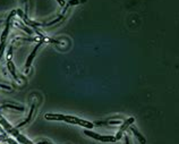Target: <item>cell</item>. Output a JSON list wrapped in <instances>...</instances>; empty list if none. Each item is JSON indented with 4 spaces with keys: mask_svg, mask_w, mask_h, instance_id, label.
<instances>
[{
    "mask_svg": "<svg viewBox=\"0 0 179 144\" xmlns=\"http://www.w3.org/2000/svg\"><path fill=\"white\" fill-rule=\"evenodd\" d=\"M45 119L48 120H62V122H69V124H76V125H81L83 127L86 128H93L94 124L93 122L83 120L81 118H77L74 116H66V115H59V114H47L45 115Z\"/></svg>",
    "mask_w": 179,
    "mask_h": 144,
    "instance_id": "obj_1",
    "label": "cell"
},
{
    "mask_svg": "<svg viewBox=\"0 0 179 144\" xmlns=\"http://www.w3.org/2000/svg\"><path fill=\"white\" fill-rule=\"evenodd\" d=\"M0 125H1V126L5 128V130H6V132H8L9 134H11L13 136H15L16 138H17V140L21 142V143H23V144H33L30 140H27L25 136H23L22 134H19V133H18V130H17V128L13 127V126H11V125H10V124H9V122L5 119V118L2 117V116H0Z\"/></svg>",
    "mask_w": 179,
    "mask_h": 144,
    "instance_id": "obj_2",
    "label": "cell"
},
{
    "mask_svg": "<svg viewBox=\"0 0 179 144\" xmlns=\"http://www.w3.org/2000/svg\"><path fill=\"white\" fill-rule=\"evenodd\" d=\"M84 134L85 135H87V136L92 137V138H95V140H99V141H101V142H115L116 141V137L115 136H105V135H99L97 133H94V132H91V130H85L84 132Z\"/></svg>",
    "mask_w": 179,
    "mask_h": 144,
    "instance_id": "obj_3",
    "label": "cell"
},
{
    "mask_svg": "<svg viewBox=\"0 0 179 144\" xmlns=\"http://www.w3.org/2000/svg\"><path fill=\"white\" fill-rule=\"evenodd\" d=\"M135 122V118H133V117H130V118L126 119V122L121 125L119 132L117 133V135H116V140H120V138H121V136H122V133H124V132H125V130H126L127 128L130 126V125H133V122Z\"/></svg>",
    "mask_w": 179,
    "mask_h": 144,
    "instance_id": "obj_4",
    "label": "cell"
},
{
    "mask_svg": "<svg viewBox=\"0 0 179 144\" xmlns=\"http://www.w3.org/2000/svg\"><path fill=\"white\" fill-rule=\"evenodd\" d=\"M40 45H41V43H39L35 45V48L33 49V51H32V53L30 55V57L27 58V60H26V65H25V67H26V71L30 68V66L32 65V61H33V59H34V57H35V55H37V49L40 48Z\"/></svg>",
    "mask_w": 179,
    "mask_h": 144,
    "instance_id": "obj_5",
    "label": "cell"
},
{
    "mask_svg": "<svg viewBox=\"0 0 179 144\" xmlns=\"http://www.w3.org/2000/svg\"><path fill=\"white\" fill-rule=\"evenodd\" d=\"M129 128H130V130L133 132V134H134L135 136H136V137H137V138H138V141H140L141 143H142V144H145V142H146V141H145V138H144V136H143L142 134H141V133H140L138 130H136V128H135V126H133V125H130V127H129Z\"/></svg>",
    "mask_w": 179,
    "mask_h": 144,
    "instance_id": "obj_6",
    "label": "cell"
},
{
    "mask_svg": "<svg viewBox=\"0 0 179 144\" xmlns=\"http://www.w3.org/2000/svg\"><path fill=\"white\" fill-rule=\"evenodd\" d=\"M34 109H35V104L33 103V104H32V107H31L30 115H29V117H27V119H26V120H24L23 122H21V124H19V125H18V126H17L16 128H19V127H22V126H24V125H26L27 122H30L31 119H32V116H33V114H34Z\"/></svg>",
    "mask_w": 179,
    "mask_h": 144,
    "instance_id": "obj_7",
    "label": "cell"
},
{
    "mask_svg": "<svg viewBox=\"0 0 179 144\" xmlns=\"http://www.w3.org/2000/svg\"><path fill=\"white\" fill-rule=\"evenodd\" d=\"M14 25H16V26H17V27H19V29H22L23 31H25L27 34H32V33H33V31H32V30L29 29V27H27V26H25V25H23L22 23L18 22L17 19L14 21Z\"/></svg>",
    "mask_w": 179,
    "mask_h": 144,
    "instance_id": "obj_8",
    "label": "cell"
},
{
    "mask_svg": "<svg viewBox=\"0 0 179 144\" xmlns=\"http://www.w3.org/2000/svg\"><path fill=\"white\" fill-rule=\"evenodd\" d=\"M14 109V110H18V111H24L25 109L23 108V107H21V106H14V104H8V103H6V104H2L1 107H0V109Z\"/></svg>",
    "mask_w": 179,
    "mask_h": 144,
    "instance_id": "obj_9",
    "label": "cell"
},
{
    "mask_svg": "<svg viewBox=\"0 0 179 144\" xmlns=\"http://www.w3.org/2000/svg\"><path fill=\"white\" fill-rule=\"evenodd\" d=\"M8 69H9V72L11 73V75H13V77L15 79H17L18 77H17V74H16V71H15V66H14V64L10 61V60H8Z\"/></svg>",
    "mask_w": 179,
    "mask_h": 144,
    "instance_id": "obj_10",
    "label": "cell"
},
{
    "mask_svg": "<svg viewBox=\"0 0 179 144\" xmlns=\"http://www.w3.org/2000/svg\"><path fill=\"white\" fill-rule=\"evenodd\" d=\"M65 18V14H61L58 17V18H56V19H53V21H51V22H49V23H47V24H44L43 23V25L44 26H51V25H53V24H56V23H58L59 21H61V19H64Z\"/></svg>",
    "mask_w": 179,
    "mask_h": 144,
    "instance_id": "obj_11",
    "label": "cell"
},
{
    "mask_svg": "<svg viewBox=\"0 0 179 144\" xmlns=\"http://www.w3.org/2000/svg\"><path fill=\"white\" fill-rule=\"evenodd\" d=\"M86 0H69L68 2V6H75V5H78V4H83L85 2Z\"/></svg>",
    "mask_w": 179,
    "mask_h": 144,
    "instance_id": "obj_12",
    "label": "cell"
},
{
    "mask_svg": "<svg viewBox=\"0 0 179 144\" xmlns=\"http://www.w3.org/2000/svg\"><path fill=\"white\" fill-rule=\"evenodd\" d=\"M5 42H1V44H0V59H1V57H2V53H4V50H5Z\"/></svg>",
    "mask_w": 179,
    "mask_h": 144,
    "instance_id": "obj_13",
    "label": "cell"
},
{
    "mask_svg": "<svg viewBox=\"0 0 179 144\" xmlns=\"http://www.w3.org/2000/svg\"><path fill=\"white\" fill-rule=\"evenodd\" d=\"M108 124H111V125H119L120 122L119 120H109V122H107Z\"/></svg>",
    "mask_w": 179,
    "mask_h": 144,
    "instance_id": "obj_14",
    "label": "cell"
},
{
    "mask_svg": "<svg viewBox=\"0 0 179 144\" xmlns=\"http://www.w3.org/2000/svg\"><path fill=\"white\" fill-rule=\"evenodd\" d=\"M5 141H6L8 144H17L15 141H14V140H11V138H5Z\"/></svg>",
    "mask_w": 179,
    "mask_h": 144,
    "instance_id": "obj_15",
    "label": "cell"
},
{
    "mask_svg": "<svg viewBox=\"0 0 179 144\" xmlns=\"http://www.w3.org/2000/svg\"><path fill=\"white\" fill-rule=\"evenodd\" d=\"M58 1V4H59L60 6H65V1L64 0H57Z\"/></svg>",
    "mask_w": 179,
    "mask_h": 144,
    "instance_id": "obj_16",
    "label": "cell"
},
{
    "mask_svg": "<svg viewBox=\"0 0 179 144\" xmlns=\"http://www.w3.org/2000/svg\"><path fill=\"white\" fill-rule=\"evenodd\" d=\"M37 144H52V143H50V142H48V141H41V142H39V143Z\"/></svg>",
    "mask_w": 179,
    "mask_h": 144,
    "instance_id": "obj_17",
    "label": "cell"
},
{
    "mask_svg": "<svg viewBox=\"0 0 179 144\" xmlns=\"http://www.w3.org/2000/svg\"><path fill=\"white\" fill-rule=\"evenodd\" d=\"M0 87H2V89H6V90H11L9 86H7V85H2V84H0Z\"/></svg>",
    "mask_w": 179,
    "mask_h": 144,
    "instance_id": "obj_18",
    "label": "cell"
},
{
    "mask_svg": "<svg viewBox=\"0 0 179 144\" xmlns=\"http://www.w3.org/2000/svg\"><path fill=\"white\" fill-rule=\"evenodd\" d=\"M125 141H126V144H130V142H129V138H128V136H125Z\"/></svg>",
    "mask_w": 179,
    "mask_h": 144,
    "instance_id": "obj_19",
    "label": "cell"
},
{
    "mask_svg": "<svg viewBox=\"0 0 179 144\" xmlns=\"http://www.w3.org/2000/svg\"><path fill=\"white\" fill-rule=\"evenodd\" d=\"M0 133H2V134H4V130H2V126H1V125H0Z\"/></svg>",
    "mask_w": 179,
    "mask_h": 144,
    "instance_id": "obj_20",
    "label": "cell"
}]
</instances>
